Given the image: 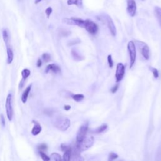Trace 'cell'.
Listing matches in <instances>:
<instances>
[{
  "instance_id": "d6986e66",
  "label": "cell",
  "mask_w": 161,
  "mask_h": 161,
  "mask_svg": "<svg viewBox=\"0 0 161 161\" xmlns=\"http://www.w3.org/2000/svg\"><path fill=\"white\" fill-rule=\"evenodd\" d=\"M30 71L28 69H24L21 71V76H22V80H25L30 76Z\"/></svg>"
},
{
  "instance_id": "52a82bcc",
  "label": "cell",
  "mask_w": 161,
  "mask_h": 161,
  "mask_svg": "<svg viewBox=\"0 0 161 161\" xmlns=\"http://www.w3.org/2000/svg\"><path fill=\"white\" fill-rule=\"evenodd\" d=\"M126 10L130 17H134L136 12V5L135 0H127Z\"/></svg>"
},
{
  "instance_id": "9c48e42d",
  "label": "cell",
  "mask_w": 161,
  "mask_h": 161,
  "mask_svg": "<svg viewBox=\"0 0 161 161\" xmlns=\"http://www.w3.org/2000/svg\"><path fill=\"white\" fill-rule=\"evenodd\" d=\"M125 74V66L122 63H118L117 66V71H116V80L117 82H120L122 80Z\"/></svg>"
},
{
  "instance_id": "7c38bea8",
  "label": "cell",
  "mask_w": 161,
  "mask_h": 161,
  "mask_svg": "<svg viewBox=\"0 0 161 161\" xmlns=\"http://www.w3.org/2000/svg\"><path fill=\"white\" fill-rule=\"evenodd\" d=\"M49 72H52L54 73H59V72H61V68L59 67V66L56 65L55 64H49L46 67L45 69V72L46 73H48Z\"/></svg>"
},
{
  "instance_id": "4fadbf2b",
  "label": "cell",
  "mask_w": 161,
  "mask_h": 161,
  "mask_svg": "<svg viewBox=\"0 0 161 161\" xmlns=\"http://www.w3.org/2000/svg\"><path fill=\"white\" fill-rule=\"evenodd\" d=\"M6 50H7L6 51L7 52V63L8 64H10L13 62V58H14L13 52L10 45L6 46Z\"/></svg>"
},
{
  "instance_id": "5bb4252c",
  "label": "cell",
  "mask_w": 161,
  "mask_h": 161,
  "mask_svg": "<svg viewBox=\"0 0 161 161\" xmlns=\"http://www.w3.org/2000/svg\"><path fill=\"white\" fill-rule=\"evenodd\" d=\"M31 89V85H30L26 88L25 90L21 96V101L23 103H25L27 102Z\"/></svg>"
},
{
  "instance_id": "e0dca14e",
  "label": "cell",
  "mask_w": 161,
  "mask_h": 161,
  "mask_svg": "<svg viewBox=\"0 0 161 161\" xmlns=\"http://www.w3.org/2000/svg\"><path fill=\"white\" fill-rule=\"evenodd\" d=\"M3 37L4 42L6 44V46L9 45V42H10V36H9V33L7 29H4L3 30Z\"/></svg>"
},
{
  "instance_id": "44dd1931",
  "label": "cell",
  "mask_w": 161,
  "mask_h": 161,
  "mask_svg": "<svg viewBox=\"0 0 161 161\" xmlns=\"http://www.w3.org/2000/svg\"><path fill=\"white\" fill-rule=\"evenodd\" d=\"M107 128H108V126L107 124H103L101 125L100 127L96 128V129H95L93 132L95 133H100L103 132L104 131H105L107 129Z\"/></svg>"
},
{
  "instance_id": "ba28073f",
  "label": "cell",
  "mask_w": 161,
  "mask_h": 161,
  "mask_svg": "<svg viewBox=\"0 0 161 161\" xmlns=\"http://www.w3.org/2000/svg\"><path fill=\"white\" fill-rule=\"evenodd\" d=\"M87 130H88V123L86 122L80 126L79 130H78L76 137L77 142H80L85 137L86 135L87 132Z\"/></svg>"
},
{
  "instance_id": "5b68a950",
  "label": "cell",
  "mask_w": 161,
  "mask_h": 161,
  "mask_svg": "<svg viewBox=\"0 0 161 161\" xmlns=\"http://www.w3.org/2000/svg\"><path fill=\"white\" fill-rule=\"evenodd\" d=\"M84 28L92 35H94L98 31V26L90 20H86L84 22Z\"/></svg>"
},
{
  "instance_id": "277c9868",
  "label": "cell",
  "mask_w": 161,
  "mask_h": 161,
  "mask_svg": "<svg viewBox=\"0 0 161 161\" xmlns=\"http://www.w3.org/2000/svg\"><path fill=\"white\" fill-rule=\"evenodd\" d=\"M62 21L66 24H68V25H76L79 27L84 28L85 20H83L79 18H76V17H72L70 18H65L62 20Z\"/></svg>"
},
{
  "instance_id": "4dcf8cb0",
  "label": "cell",
  "mask_w": 161,
  "mask_h": 161,
  "mask_svg": "<svg viewBox=\"0 0 161 161\" xmlns=\"http://www.w3.org/2000/svg\"><path fill=\"white\" fill-rule=\"evenodd\" d=\"M152 72L153 74H154V77L155 78L159 77V72H158L157 69H156V68H153V69H152Z\"/></svg>"
},
{
  "instance_id": "e575fe53",
  "label": "cell",
  "mask_w": 161,
  "mask_h": 161,
  "mask_svg": "<svg viewBox=\"0 0 161 161\" xmlns=\"http://www.w3.org/2000/svg\"><path fill=\"white\" fill-rule=\"evenodd\" d=\"M42 61L40 59H38L37 62V66L38 67H40L42 66Z\"/></svg>"
},
{
  "instance_id": "8992f818",
  "label": "cell",
  "mask_w": 161,
  "mask_h": 161,
  "mask_svg": "<svg viewBox=\"0 0 161 161\" xmlns=\"http://www.w3.org/2000/svg\"><path fill=\"white\" fill-rule=\"evenodd\" d=\"M128 51L129 52L130 59V68H132L135 64L136 60V47L133 41H130L128 44Z\"/></svg>"
},
{
  "instance_id": "ac0fdd59",
  "label": "cell",
  "mask_w": 161,
  "mask_h": 161,
  "mask_svg": "<svg viewBox=\"0 0 161 161\" xmlns=\"http://www.w3.org/2000/svg\"><path fill=\"white\" fill-rule=\"evenodd\" d=\"M155 15L157 19V21L161 27V8L159 6H156L154 9Z\"/></svg>"
},
{
  "instance_id": "2e32d148",
  "label": "cell",
  "mask_w": 161,
  "mask_h": 161,
  "mask_svg": "<svg viewBox=\"0 0 161 161\" xmlns=\"http://www.w3.org/2000/svg\"><path fill=\"white\" fill-rule=\"evenodd\" d=\"M67 3L68 5H76L79 8H83V0H67Z\"/></svg>"
},
{
  "instance_id": "d6a6232c",
  "label": "cell",
  "mask_w": 161,
  "mask_h": 161,
  "mask_svg": "<svg viewBox=\"0 0 161 161\" xmlns=\"http://www.w3.org/2000/svg\"><path fill=\"white\" fill-rule=\"evenodd\" d=\"M0 120H1V123H2V125L3 126H5V118L4 117V116L3 115H0Z\"/></svg>"
},
{
  "instance_id": "9a60e30c",
  "label": "cell",
  "mask_w": 161,
  "mask_h": 161,
  "mask_svg": "<svg viewBox=\"0 0 161 161\" xmlns=\"http://www.w3.org/2000/svg\"><path fill=\"white\" fill-rule=\"evenodd\" d=\"M35 125L33 127V128H32V130H31V133L33 135H38L40 132H41L42 131V126L41 125H40L39 123H38L37 122H35Z\"/></svg>"
},
{
  "instance_id": "1f68e13d",
  "label": "cell",
  "mask_w": 161,
  "mask_h": 161,
  "mask_svg": "<svg viewBox=\"0 0 161 161\" xmlns=\"http://www.w3.org/2000/svg\"><path fill=\"white\" fill-rule=\"evenodd\" d=\"M61 147V150L62 151H64V152H65L66 150H67L69 149L70 148H71L70 146H67V145H66V144H62Z\"/></svg>"
},
{
  "instance_id": "f1b7e54d",
  "label": "cell",
  "mask_w": 161,
  "mask_h": 161,
  "mask_svg": "<svg viewBox=\"0 0 161 161\" xmlns=\"http://www.w3.org/2000/svg\"><path fill=\"white\" fill-rule=\"evenodd\" d=\"M52 13V8L51 7H48L45 10V14H46L47 17L48 18L50 17V16H51Z\"/></svg>"
},
{
  "instance_id": "8d00e7d4",
  "label": "cell",
  "mask_w": 161,
  "mask_h": 161,
  "mask_svg": "<svg viewBox=\"0 0 161 161\" xmlns=\"http://www.w3.org/2000/svg\"><path fill=\"white\" fill-rule=\"evenodd\" d=\"M42 1V0H35V4H38Z\"/></svg>"
},
{
  "instance_id": "3957f363",
  "label": "cell",
  "mask_w": 161,
  "mask_h": 161,
  "mask_svg": "<svg viewBox=\"0 0 161 161\" xmlns=\"http://www.w3.org/2000/svg\"><path fill=\"white\" fill-rule=\"evenodd\" d=\"M6 111L7 117L10 121H12L13 117V108L12 104V94H8L7 96L6 101Z\"/></svg>"
},
{
  "instance_id": "83f0119b",
  "label": "cell",
  "mask_w": 161,
  "mask_h": 161,
  "mask_svg": "<svg viewBox=\"0 0 161 161\" xmlns=\"http://www.w3.org/2000/svg\"><path fill=\"white\" fill-rule=\"evenodd\" d=\"M118 157V156L117 154H116L114 152H111L109 156V160H115L116 159H117Z\"/></svg>"
},
{
  "instance_id": "6da1fadb",
  "label": "cell",
  "mask_w": 161,
  "mask_h": 161,
  "mask_svg": "<svg viewBox=\"0 0 161 161\" xmlns=\"http://www.w3.org/2000/svg\"><path fill=\"white\" fill-rule=\"evenodd\" d=\"M94 143V137L93 136H86L80 142H77L76 148L79 151H84L90 148Z\"/></svg>"
},
{
  "instance_id": "836d02e7",
  "label": "cell",
  "mask_w": 161,
  "mask_h": 161,
  "mask_svg": "<svg viewBox=\"0 0 161 161\" xmlns=\"http://www.w3.org/2000/svg\"><path fill=\"white\" fill-rule=\"evenodd\" d=\"M118 85L117 84L112 87V89L111 90V91L112 93H115L118 91Z\"/></svg>"
},
{
  "instance_id": "30bf717a",
  "label": "cell",
  "mask_w": 161,
  "mask_h": 161,
  "mask_svg": "<svg viewBox=\"0 0 161 161\" xmlns=\"http://www.w3.org/2000/svg\"><path fill=\"white\" fill-rule=\"evenodd\" d=\"M104 20H105L107 26L111 32V34L113 36H115L117 34V29L115 27V24L111 18L110 17L109 15H106L105 17H104Z\"/></svg>"
},
{
  "instance_id": "ffe728a7",
  "label": "cell",
  "mask_w": 161,
  "mask_h": 161,
  "mask_svg": "<svg viewBox=\"0 0 161 161\" xmlns=\"http://www.w3.org/2000/svg\"><path fill=\"white\" fill-rule=\"evenodd\" d=\"M71 154H72V149L70 148L69 149L66 150L64 152V154L63 156V160L64 161H69L71 159Z\"/></svg>"
},
{
  "instance_id": "484cf974",
  "label": "cell",
  "mask_w": 161,
  "mask_h": 161,
  "mask_svg": "<svg viewBox=\"0 0 161 161\" xmlns=\"http://www.w3.org/2000/svg\"><path fill=\"white\" fill-rule=\"evenodd\" d=\"M37 149H38V150L39 151L44 152V151H46L47 150L48 147H47V146L45 143H42V144L39 145V146L37 147Z\"/></svg>"
},
{
  "instance_id": "4316f807",
  "label": "cell",
  "mask_w": 161,
  "mask_h": 161,
  "mask_svg": "<svg viewBox=\"0 0 161 161\" xmlns=\"http://www.w3.org/2000/svg\"><path fill=\"white\" fill-rule=\"evenodd\" d=\"M42 59L45 62H49L51 61V55L47 53H44L42 55Z\"/></svg>"
},
{
  "instance_id": "7a4b0ae2",
  "label": "cell",
  "mask_w": 161,
  "mask_h": 161,
  "mask_svg": "<svg viewBox=\"0 0 161 161\" xmlns=\"http://www.w3.org/2000/svg\"><path fill=\"white\" fill-rule=\"evenodd\" d=\"M71 124L70 120L66 118H59L56 120L55 126L61 131H66L69 127Z\"/></svg>"
},
{
  "instance_id": "d590c367",
  "label": "cell",
  "mask_w": 161,
  "mask_h": 161,
  "mask_svg": "<svg viewBox=\"0 0 161 161\" xmlns=\"http://www.w3.org/2000/svg\"><path fill=\"white\" fill-rule=\"evenodd\" d=\"M64 109H65L66 111H69L71 109V106H69V105H65V106H64Z\"/></svg>"
},
{
  "instance_id": "7402d4cb",
  "label": "cell",
  "mask_w": 161,
  "mask_h": 161,
  "mask_svg": "<svg viewBox=\"0 0 161 161\" xmlns=\"http://www.w3.org/2000/svg\"><path fill=\"white\" fill-rule=\"evenodd\" d=\"M72 57H73V58L76 61H81L83 59V58L82 57V56L78 54V52L74 49H72Z\"/></svg>"
},
{
  "instance_id": "d4e9b609",
  "label": "cell",
  "mask_w": 161,
  "mask_h": 161,
  "mask_svg": "<svg viewBox=\"0 0 161 161\" xmlns=\"http://www.w3.org/2000/svg\"><path fill=\"white\" fill-rule=\"evenodd\" d=\"M39 154H40V157H41V158L43 160L49 161L51 160V158L49 156H47V155L45 154V153H44V152L39 151Z\"/></svg>"
},
{
  "instance_id": "f546056e",
  "label": "cell",
  "mask_w": 161,
  "mask_h": 161,
  "mask_svg": "<svg viewBox=\"0 0 161 161\" xmlns=\"http://www.w3.org/2000/svg\"><path fill=\"white\" fill-rule=\"evenodd\" d=\"M108 62L110 67L112 68L113 66V59H112L111 55H109L108 56Z\"/></svg>"
},
{
  "instance_id": "603a6c76",
  "label": "cell",
  "mask_w": 161,
  "mask_h": 161,
  "mask_svg": "<svg viewBox=\"0 0 161 161\" xmlns=\"http://www.w3.org/2000/svg\"><path fill=\"white\" fill-rule=\"evenodd\" d=\"M72 98H73L77 102H79L80 101H82L84 98V96L83 94H74V95H72Z\"/></svg>"
},
{
  "instance_id": "cb8c5ba5",
  "label": "cell",
  "mask_w": 161,
  "mask_h": 161,
  "mask_svg": "<svg viewBox=\"0 0 161 161\" xmlns=\"http://www.w3.org/2000/svg\"><path fill=\"white\" fill-rule=\"evenodd\" d=\"M50 158L52 159L53 160H55V161H61L62 160L61 155L58 154V153H52Z\"/></svg>"
},
{
  "instance_id": "8fae6325",
  "label": "cell",
  "mask_w": 161,
  "mask_h": 161,
  "mask_svg": "<svg viewBox=\"0 0 161 161\" xmlns=\"http://www.w3.org/2000/svg\"><path fill=\"white\" fill-rule=\"evenodd\" d=\"M139 43L140 44L139 46L142 56L146 60H148L149 59V52H150L149 47L146 44H145L143 42H139Z\"/></svg>"
}]
</instances>
